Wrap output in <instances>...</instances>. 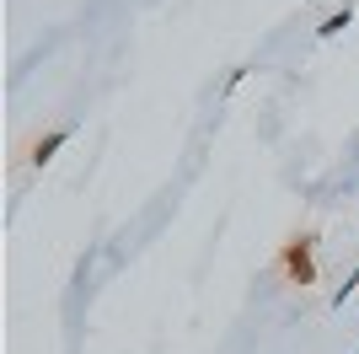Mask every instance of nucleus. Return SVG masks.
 <instances>
[{
    "label": "nucleus",
    "mask_w": 359,
    "mask_h": 354,
    "mask_svg": "<svg viewBox=\"0 0 359 354\" xmlns=\"http://www.w3.org/2000/svg\"><path fill=\"white\" fill-rule=\"evenodd\" d=\"M65 140H70V129H60V134H48V140H38V150H32V162H38V166H43V162H54V150H60Z\"/></svg>",
    "instance_id": "1"
},
{
    "label": "nucleus",
    "mask_w": 359,
    "mask_h": 354,
    "mask_svg": "<svg viewBox=\"0 0 359 354\" xmlns=\"http://www.w3.org/2000/svg\"><path fill=\"white\" fill-rule=\"evenodd\" d=\"M348 22H354V11H348V6H344V11H332V16H327V22H322V27H316V32H322V38H338V32H344Z\"/></svg>",
    "instance_id": "2"
}]
</instances>
